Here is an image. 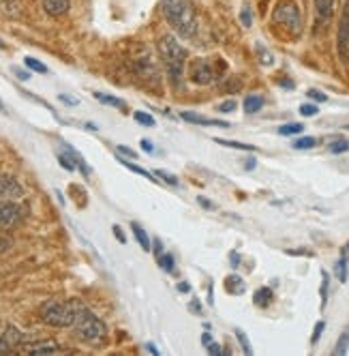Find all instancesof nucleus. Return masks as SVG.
I'll return each mask as SVG.
<instances>
[{"label":"nucleus","instance_id":"5","mask_svg":"<svg viewBox=\"0 0 349 356\" xmlns=\"http://www.w3.org/2000/svg\"><path fill=\"white\" fill-rule=\"evenodd\" d=\"M272 24L279 31H283L287 37L298 39L303 33V15L298 9L296 0H279L272 11Z\"/></svg>","mask_w":349,"mask_h":356},{"label":"nucleus","instance_id":"23","mask_svg":"<svg viewBox=\"0 0 349 356\" xmlns=\"http://www.w3.org/2000/svg\"><path fill=\"white\" fill-rule=\"evenodd\" d=\"M216 144L221 146H230V148H238V150H255V146L251 144H242V142H232V140H223V138H214Z\"/></svg>","mask_w":349,"mask_h":356},{"label":"nucleus","instance_id":"45","mask_svg":"<svg viewBox=\"0 0 349 356\" xmlns=\"http://www.w3.org/2000/svg\"><path fill=\"white\" fill-rule=\"evenodd\" d=\"M114 234H116V238L124 245L127 243V238H124V234H122V230H120V225H114Z\"/></svg>","mask_w":349,"mask_h":356},{"label":"nucleus","instance_id":"29","mask_svg":"<svg viewBox=\"0 0 349 356\" xmlns=\"http://www.w3.org/2000/svg\"><path fill=\"white\" fill-rule=\"evenodd\" d=\"M236 337H238V341H240L244 354H253V348H251V343H248V339H246V335H244V330H242V328H236Z\"/></svg>","mask_w":349,"mask_h":356},{"label":"nucleus","instance_id":"53","mask_svg":"<svg viewBox=\"0 0 349 356\" xmlns=\"http://www.w3.org/2000/svg\"><path fill=\"white\" fill-rule=\"evenodd\" d=\"M279 84H281V86H285V88H293V82H285V80H281Z\"/></svg>","mask_w":349,"mask_h":356},{"label":"nucleus","instance_id":"40","mask_svg":"<svg viewBox=\"0 0 349 356\" xmlns=\"http://www.w3.org/2000/svg\"><path fill=\"white\" fill-rule=\"evenodd\" d=\"M118 152H120V155H127V157H131V159H135V157H137V152H133L129 146H118Z\"/></svg>","mask_w":349,"mask_h":356},{"label":"nucleus","instance_id":"34","mask_svg":"<svg viewBox=\"0 0 349 356\" xmlns=\"http://www.w3.org/2000/svg\"><path fill=\"white\" fill-rule=\"evenodd\" d=\"M307 97H309V99H313V101H319V104H326V101H328L326 92H321V90H315V88H311V90L307 92Z\"/></svg>","mask_w":349,"mask_h":356},{"label":"nucleus","instance_id":"9","mask_svg":"<svg viewBox=\"0 0 349 356\" xmlns=\"http://www.w3.org/2000/svg\"><path fill=\"white\" fill-rule=\"evenodd\" d=\"M24 346V335L15 326H7V330L0 335V354H9L15 352L17 348Z\"/></svg>","mask_w":349,"mask_h":356},{"label":"nucleus","instance_id":"42","mask_svg":"<svg viewBox=\"0 0 349 356\" xmlns=\"http://www.w3.org/2000/svg\"><path fill=\"white\" fill-rule=\"evenodd\" d=\"M206 350H208L210 354H214V356H219V354H223V348H221L219 343H212V341H210V343L206 346Z\"/></svg>","mask_w":349,"mask_h":356},{"label":"nucleus","instance_id":"56","mask_svg":"<svg viewBox=\"0 0 349 356\" xmlns=\"http://www.w3.org/2000/svg\"><path fill=\"white\" fill-rule=\"evenodd\" d=\"M345 251H349V243H347V247H345Z\"/></svg>","mask_w":349,"mask_h":356},{"label":"nucleus","instance_id":"54","mask_svg":"<svg viewBox=\"0 0 349 356\" xmlns=\"http://www.w3.org/2000/svg\"><path fill=\"white\" fill-rule=\"evenodd\" d=\"M253 168H255V161H253V159H248V161H246V170H253Z\"/></svg>","mask_w":349,"mask_h":356},{"label":"nucleus","instance_id":"21","mask_svg":"<svg viewBox=\"0 0 349 356\" xmlns=\"http://www.w3.org/2000/svg\"><path fill=\"white\" fill-rule=\"evenodd\" d=\"M120 163L124 165V168H127V170H131V172H135V174H139V176H144V178H148V181H155V174H151V172H148V170H142L139 165H135V163H131V161H127V159H122L120 157Z\"/></svg>","mask_w":349,"mask_h":356},{"label":"nucleus","instance_id":"8","mask_svg":"<svg viewBox=\"0 0 349 356\" xmlns=\"http://www.w3.org/2000/svg\"><path fill=\"white\" fill-rule=\"evenodd\" d=\"M315 31H323L334 15V0H315Z\"/></svg>","mask_w":349,"mask_h":356},{"label":"nucleus","instance_id":"39","mask_svg":"<svg viewBox=\"0 0 349 356\" xmlns=\"http://www.w3.org/2000/svg\"><path fill=\"white\" fill-rule=\"evenodd\" d=\"M236 110V101H223V104L219 106V112H234Z\"/></svg>","mask_w":349,"mask_h":356},{"label":"nucleus","instance_id":"20","mask_svg":"<svg viewBox=\"0 0 349 356\" xmlns=\"http://www.w3.org/2000/svg\"><path fill=\"white\" fill-rule=\"evenodd\" d=\"M347 350H349V328H347V330H343V335L339 337V341H337V346H334L332 354L343 356V354H347Z\"/></svg>","mask_w":349,"mask_h":356},{"label":"nucleus","instance_id":"24","mask_svg":"<svg viewBox=\"0 0 349 356\" xmlns=\"http://www.w3.org/2000/svg\"><path fill=\"white\" fill-rule=\"evenodd\" d=\"M159 266L165 270V273H173V268H176V264H173V258L169 256V253H161V256L157 258Z\"/></svg>","mask_w":349,"mask_h":356},{"label":"nucleus","instance_id":"36","mask_svg":"<svg viewBox=\"0 0 349 356\" xmlns=\"http://www.w3.org/2000/svg\"><path fill=\"white\" fill-rule=\"evenodd\" d=\"M240 19H242V24L248 29L253 24V15H251V11H248V7H244L242 9V13H240Z\"/></svg>","mask_w":349,"mask_h":356},{"label":"nucleus","instance_id":"19","mask_svg":"<svg viewBox=\"0 0 349 356\" xmlns=\"http://www.w3.org/2000/svg\"><path fill=\"white\" fill-rule=\"evenodd\" d=\"M270 300H272V290L270 288H259L253 294V302L257 305V307H268Z\"/></svg>","mask_w":349,"mask_h":356},{"label":"nucleus","instance_id":"57","mask_svg":"<svg viewBox=\"0 0 349 356\" xmlns=\"http://www.w3.org/2000/svg\"><path fill=\"white\" fill-rule=\"evenodd\" d=\"M0 47H5V45H3V41H0Z\"/></svg>","mask_w":349,"mask_h":356},{"label":"nucleus","instance_id":"10","mask_svg":"<svg viewBox=\"0 0 349 356\" xmlns=\"http://www.w3.org/2000/svg\"><path fill=\"white\" fill-rule=\"evenodd\" d=\"M22 350L31 354V356H54V354H62L65 348L58 346L56 341H35L28 346H22Z\"/></svg>","mask_w":349,"mask_h":356},{"label":"nucleus","instance_id":"18","mask_svg":"<svg viewBox=\"0 0 349 356\" xmlns=\"http://www.w3.org/2000/svg\"><path fill=\"white\" fill-rule=\"evenodd\" d=\"M225 288H228V292L230 294H242L244 292V282L238 277V275H230L228 279H225Z\"/></svg>","mask_w":349,"mask_h":356},{"label":"nucleus","instance_id":"2","mask_svg":"<svg viewBox=\"0 0 349 356\" xmlns=\"http://www.w3.org/2000/svg\"><path fill=\"white\" fill-rule=\"evenodd\" d=\"M159 52L165 63L169 84L173 86V90H180V84L185 78V67H187V49L178 43V39L173 35H163L159 39Z\"/></svg>","mask_w":349,"mask_h":356},{"label":"nucleus","instance_id":"44","mask_svg":"<svg viewBox=\"0 0 349 356\" xmlns=\"http://www.w3.org/2000/svg\"><path fill=\"white\" fill-rule=\"evenodd\" d=\"M9 247H11V241H9V238H5V236H0V253H5Z\"/></svg>","mask_w":349,"mask_h":356},{"label":"nucleus","instance_id":"26","mask_svg":"<svg viewBox=\"0 0 349 356\" xmlns=\"http://www.w3.org/2000/svg\"><path fill=\"white\" fill-rule=\"evenodd\" d=\"M347 275H349V270H347V258L343 256V258H339V262H337V277H339V282H341V284L347 282Z\"/></svg>","mask_w":349,"mask_h":356},{"label":"nucleus","instance_id":"28","mask_svg":"<svg viewBox=\"0 0 349 356\" xmlns=\"http://www.w3.org/2000/svg\"><path fill=\"white\" fill-rule=\"evenodd\" d=\"M155 176L159 178V181H165V183L171 185V187H178V178L173 176V174H169V172H165V170H157Z\"/></svg>","mask_w":349,"mask_h":356},{"label":"nucleus","instance_id":"33","mask_svg":"<svg viewBox=\"0 0 349 356\" xmlns=\"http://www.w3.org/2000/svg\"><path fill=\"white\" fill-rule=\"evenodd\" d=\"M323 328H326V322L319 320V322L315 324V328H313V337H311V343H313V346L319 341V337H321V333H323Z\"/></svg>","mask_w":349,"mask_h":356},{"label":"nucleus","instance_id":"35","mask_svg":"<svg viewBox=\"0 0 349 356\" xmlns=\"http://www.w3.org/2000/svg\"><path fill=\"white\" fill-rule=\"evenodd\" d=\"M58 161H60V165H62L65 170H69V172L76 170V163H73V159H71L69 155H62V152H58Z\"/></svg>","mask_w":349,"mask_h":356},{"label":"nucleus","instance_id":"46","mask_svg":"<svg viewBox=\"0 0 349 356\" xmlns=\"http://www.w3.org/2000/svg\"><path fill=\"white\" fill-rule=\"evenodd\" d=\"M142 148H144L146 152H151V155L155 152V146H153V142H148V140H142Z\"/></svg>","mask_w":349,"mask_h":356},{"label":"nucleus","instance_id":"13","mask_svg":"<svg viewBox=\"0 0 349 356\" xmlns=\"http://www.w3.org/2000/svg\"><path fill=\"white\" fill-rule=\"evenodd\" d=\"M182 120L193 122V124H202V127H221V129H228L230 122L228 120H219V118H204V116H197L193 112H182L180 114Z\"/></svg>","mask_w":349,"mask_h":356},{"label":"nucleus","instance_id":"7","mask_svg":"<svg viewBox=\"0 0 349 356\" xmlns=\"http://www.w3.org/2000/svg\"><path fill=\"white\" fill-rule=\"evenodd\" d=\"M214 78V71L208 60H193L189 65V80L197 86H208Z\"/></svg>","mask_w":349,"mask_h":356},{"label":"nucleus","instance_id":"11","mask_svg":"<svg viewBox=\"0 0 349 356\" xmlns=\"http://www.w3.org/2000/svg\"><path fill=\"white\" fill-rule=\"evenodd\" d=\"M339 52L341 58H349V3L343 9V17L339 24Z\"/></svg>","mask_w":349,"mask_h":356},{"label":"nucleus","instance_id":"37","mask_svg":"<svg viewBox=\"0 0 349 356\" xmlns=\"http://www.w3.org/2000/svg\"><path fill=\"white\" fill-rule=\"evenodd\" d=\"M257 52H259V56H262V65H272V56L262 47V43H257Z\"/></svg>","mask_w":349,"mask_h":356},{"label":"nucleus","instance_id":"6","mask_svg":"<svg viewBox=\"0 0 349 356\" xmlns=\"http://www.w3.org/2000/svg\"><path fill=\"white\" fill-rule=\"evenodd\" d=\"M24 219V209L13 200H0V230H11Z\"/></svg>","mask_w":349,"mask_h":356},{"label":"nucleus","instance_id":"52","mask_svg":"<svg viewBox=\"0 0 349 356\" xmlns=\"http://www.w3.org/2000/svg\"><path fill=\"white\" fill-rule=\"evenodd\" d=\"M146 348H148V350H151V352H153V354H155V356H159V350H157V348H155V346H153V343H148V346H146Z\"/></svg>","mask_w":349,"mask_h":356},{"label":"nucleus","instance_id":"49","mask_svg":"<svg viewBox=\"0 0 349 356\" xmlns=\"http://www.w3.org/2000/svg\"><path fill=\"white\" fill-rule=\"evenodd\" d=\"M153 247H155V256L159 258L163 253V247H161V241H153Z\"/></svg>","mask_w":349,"mask_h":356},{"label":"nucleus","instance_id":"30","mask_svg":"<svg viewBox=\"0 0 349 356\" xmlns=\"http://www.w3.org/2000/svg\"><path fill=\"white\" fill-rule=\"evenodd\" d=\"M315 144H317L315 138H300V140H296V142H293V148H298V150H309V148H313Z\"/></svg>","mask_w":349,"mask_h":356},{"label":"nucleus","instance_id":"32","mask_svg":"<svg viewBox=\"0 0 349 356\" xmlns=\"http://www.w3.org/2000/svg\"><path fill=\"white\" fill-rule=\"evenodd\" d=\"M347 148H349V142H345V140H337V142L330 144V152H332V155H341V152H345Z\"/></svg>","mask_w":349,"mask_h":356},{"label":"nucleus","instance_id":"47","mask_svg":"<svg viewBox=\"0 0 349 356\" xmlns=\"http://www.w3.org/2000/svg\"><path fill=\"white\" fill-rule=\"evenodd\" d=\"M178 292H180V294H189V292H191L189 282H180V284H178Z\"/></svg>","mask_w":349,"mask_h":356},{"label":"nucleus","instance_id":"15","mask_svg":"<svg viewBox=\"0 0 349 356\" xmlns=\"http://www.w3.org/2000/svg\"><path fill=\"white\" fill-rule=\"evenodd\" d=\"M242 108H244L246 114H255V112H259V110L264 108V97H262V95H248V97L244 99Z\"/></svg>","mask_w":349,"mask_h":356},{"label":"nucleus","instance_id":"55","mask_svg":"<svg viewBox=\"0 0 349 356\" xmlns=\"http://www.w3.org/2000/svg\"><path fill=\"white\" fill-rule=\"evenodd\" d=\"M0 112H7V110H5V106H3V101H0Z\"/></svg>","mask_w":349,"mask_h":356},{"label":"nucleus","instance_id":"48","mask_svg":"<svg viewBox=\"0 0 349 356\" xmlns=\"http://www.w3.org/2000/svg\"><path fill=\"white\" fill-rule=\"evenodd\" d=\"M60 101H65L69 106H78V99H69V95H60Z\"/></svg>","mask_w":349,"mask_h":356},{"label":"nucleus","instance_id":"41","mask_svg":"<svg viewBox=\"0 0 349 356\" xmlns=\"http://www.w3.org/2000/svg\"><path fill=\"white\" fill-rule=\"evenodd\" d=\"M13 73L17 75V78H19L22 82H26V80H31V73H28V71H22V69L13 67Z\"/></svg>","mask_w":349,"mask_h":356},{"label":"nucleus","instance_id":"43","mask_svg":"<svg viewBox=\"0 0 349 356\" xmlns=\"http://www.w3.org/2000/svg\"><path fill=\"white\" fill-rule=\"evenodd\" d=\"M197 202H199V204H202L204 209H208V211H212V209H214L212 202H208V197H204V195H199V197H197Z\"/></svg>","mask_w":349,"mask_h":356},{"label":"nucleus","instance_id":"38","mask_svg":"<svg viewBox=\"0 0 349 356\" xmlns=\"http://www.w3.org/2000/svg\"><path fill=\"white\" fill-rule=\"evenodd\" d=\"M300 114H303V116H315V114H317V108L311 106V104H303V106H300Z\"/></svg>","mask_w":349,"mask_h":356},{"label":"nucleus","instance_id":"27","mask_svg":"<svg viewBox=\"0 0 349 356\" xmlns=\"http://www.w3.org/2000/svg\"><path fill=\"white\" fill-rule=\"evenodd\" d=\"M328 284H330V277L323 270L321 273V307H326V300H328Z\"/></svg>","mask_w":349,"mask_h":356},{"label":"nucleus","instance_id":"50","mask_svg":"<svg viewBox=\"0 0 349 356\" xmlns=\"http://www.w3.org/2000/svg\"><path fill=\"white\" fill-rule=\"evenodd\" d=\"M230 260H232V264H234V268H236V266H238V262H240V256H238V253H232Z\"/></svg>","mask_w":349,"mask_h":356},{"label":"nucleus","instance_id":"14","mask_svg":"<svg viewBox=\"0 0 349 356\" xmlns=\"http://www.w3.org/2000/svg\"><path fill=\"white\" fill-rule=\"evenodd\" d=\"M131 230H133V234H135V238H137V243H139V247H142L144 251H151V249H153L151 236H148V232L144 230V227H142L139 223H131Z\"/></svg>","mask_w":349,"mask_h":356},{"label":"nucleus","instance_id":"25","mask_svg":"<svg viewBox=\"0 0 349 356\" xmlns=\"http://www.w3.org/2000/svg\"><path fill=\"white\" fill-rule=\"evenodd\" d=\"M24 65H26V69H31V71H35V73H47V67H45L43 63H39L37 58H33V56H26V58H24Z\"/></svg>","mask_w":349,"mask_h":356},{"label":"nucleus","instance_id":"16","mask_svg":"<svg viewBox=\"0 0 349 356\" xmlns=\"http://www.w3.org/2000/svg\"><path fill=\"white\" fill-rule=\"evenodd\" d=\"M65 150H67V155L73 159V163H76V168H80L82 174L88 176V174H90V168H88V163L84 161V157L80 155V152H78L76 148H73V146H69V144H65Z\"/></svg>","mask_w":349,"mask_h":356},{"label":"nucleus","instance_id":"4","mask_svg":"<svg viewBox=\"0 0 349 356\" xmlns=\"http://www.w3.org/2000/svg\"><path fill=\"white\" fill-rule=\"evenodd\" d=\"M78 300H47L41 305V320L47 326H54V328H69L76 322L78 309H80Z\"/></svg>","mask_w":349,"mask_h":356},{"label":"nucleus","instance_id":"17","mask_svg":"<svg viewBox=\"0 0 349 356\" xmlns=\"http://www.w3.org/2000/svg\"><path fill=\"white\" fill-rule=\"evenodd\" d=\"M94 99H96V101H101V104H105V106L118 108V110H124V108H127V106H124V101H122V99H118V97H114V95L94 92Z\"/></svg>","mask_w":349,"mask_h":356},{"label":"nucleus","instance_id":"51","mask_svg":"<svg viewBox=\"0 0 349 356\" xmlns=\"http://www.w3.org/2000/svg\"><path fill=\"white\" fill-rule=\"evenodd\" d=\"M210 341H212V335H208V333H204V335H202V343H204V346H208Z\"/></svg>","mask_w":349,"mask_h":356},{"label":"nucleus","instance_id":"22","mask_svg":"<svg viewBox=\"0 0 349 356\" xmlns=\"http://www.w3.org/2000/svg\"><path fill=\"white\" fill-rule=\"evenodd\" d=\"M303 131H305V127L300 122H289V124L279 127V134L281 136H298V134H303Z\"/></svg>","mask_w":349,"mask_h":356},{"label":"nucleus","instance_id":"12","mask_svg":"<svg viewBox=\"0 0 349 356\" xmlns=\"http://www.w3.org/2000/svg\"><path fill=\"white\" fill-rule=\"evenodd\" d=\"M41 3H43L45 13L52 17H62L71 9V0H41Z\"/></svg>","mask_w":349,"mask_h":356},{"label":"nucleus","instance_id":"31","mask_svg":"<svg viewBox=\"0 0 349 356\" xmlns=\"http://www.w3.org/2000/svg\"><path fill=\"white\" fill-rule=\"evenodd\" d=\"M133 118H135L139 124H144V127H155V118H153L151 114H146V112H135Z\"/></svg>","mask_w":349,"mask_h":356},{"label":"nucleus","instance_id":"3","mask_svg":"<svg viewBox=\"0 0 349 356\" xmlns=\"http://www.w3.org/2000/svg\"><path fill=\"white\" fill-rule=\"evenodd\" d=\"M71 328L76 330V335L80 337V341H84L88 346H101L105 341V337H108L105 322L96 314H92L88 307H84V305H80L76 322H73Z\"/></svg>","mask_w":349,"mask_h":356},{"label":"nucleus","instance_id":"1","mask_svg":"<svg viewBox=\"0 0 349 356\" xmlns=\"http://www.w3.org/2000/svg\"><path fill=\"white\" fill-rule=\"evenodd\" d=\"M163 15L182 39H191L199 31L197 13L191 0H163Z\"/></svg>","mask_w":349,"mask_h":356}]
</instances>
